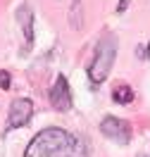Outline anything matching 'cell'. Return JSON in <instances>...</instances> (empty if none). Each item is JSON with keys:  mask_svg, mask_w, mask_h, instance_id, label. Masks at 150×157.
<instances>
[{"mask_svg": "<svg viewBox=\"0 0 150 157\" xmlns=\"http://www.w3.org/2000/svg\"><path fill=\"white\" fill-rule=\"evenodd\" d=\"M69 24H71V29H79V26H81V2H74V5H71Z\"/></svg>", "mask_w": 150, "mask_h": 157, "instance_id": "ba28073f", "label": "cell"}, {"mask_svg": "<svg viewBox=\"0 0 150 157\" xmlns=\"http://www.w3.org/2000/svg\"><path fill=\"white\" fill-rule=\"evenodd\" d=\"M33 114V102L29 98H17L10 105V114H7V128H19Z\"/></svg>", "mask_w": 150, "mask_h": 157, "instance_id": "277c9868", "label": "cell"}, {"mask_svg": "<svg viewBox=\"0 0 150 157\" xmlns=\"http://www.w3.org/2000/svg\"><path fill=\"white\" fill-rule=\"evenodd\" d=\"M114 57H117V36L114 33H105L98 40L93 59L88 64V78L93 83H102L107 78L112 64H114Z\"/></svg>", "mask_w": 150, "mask_h": 157, "instance_id": "7a4b0ae2", "label": "cell"}, {"mask_svg": "<svg viewBox=\"0 0 150 157\" xmlns=\"http://www.w3.org/2000/svg\"><path fill=\"white\" fill-rule=\"evenodd\" d=\"M145 57L150 59V43H148V50H145Z\"/></svg>", "mask_w": 150, "mask_h": 157, "instance_id": "30bf717a", "label": "cell"}, {"mask_svg": "<svg viewBox=\"0 0 150 157\" xmlns=\"http://www.w3.org/2000/svg\"><path fill=\"white\" fill-rule=\"evenodd\" d=\"M136 157H148V155H136Z\"/></svg>", "mask_w": 150, "mask_h": 157, "instance_id": "8fae6325", "label": "cell"}, {"mask_svg": "<svg viewBox=\"0 0 150 157\" xmlns=\"http://www.w3.org/2000/svg\"><path fill=\"white\" fill-rule=\"evenodd\" d=\"M112 100H114V102H121V105H129L131 100H133V90H131V86H126V83L117 86L114 93H112Z\"/></svg>", "mask_w": 150, "mask_h": 157, "instance_id": "52a82bcc", "label": "cell"}, {"mask_svg": "<svg viewBox=\"0 0 150 157\" xmlns=\"http://www.w3.org/2000/svg\"><path fill=\"white\" fill-rule=\"evenodd\" d=\"M100 131L102 136L110 138V140H117V143H129L131 140V124L124 121V119H117V117H105L100 121Z\"/></svg>", "mask_w": 150, "mask_h": 157, "instance_id": "3957f363", "label": "cell"}, {"mask_svg": "<svg viewBox=\"0 0 150 157\" xmlns=\"http://www.w3.org/2000/svg\"><path fill=\"white\" fill-rule=\"evenodd\" d=\"M24 157H76L74 136L57 126L43 128L38 136L31 138Z\"/></svg>", "mask_w": 150, "mask_h": 157, "instance_id": "6da1fadb", "label": "cell"}, {"mask_svg": "<svg viewBox=\"0 0 150 157\" xmlns=\"http://www.w3.org/2000/svg\"><path fill=\"white\" fill-rule=\"evenodd\" d=\"M19 24H21V33H24V50L21 52H29L33 45V12L29 5L19 7Z\"/></svg>", "mask_w": 150, "mask_h": 157, "instance_id": "8992f818", "label": "cell"}, {"mask_svg": "<svg viewBox=\"0 0 150 157\" xmlns=\"http://www.w3.org/2000/svg\"><path fill=\"white\" fill-rule=\"evenodd\" d=\"M50 105L57 109V112H69L71 109V93H69V86H67V78L57 76L52 88H50Z\"/></svg>", "mask_w": 150, "mask_h": 157, "instance_id": "5b68a950", "label": "cell"}, {"mask_svg": "<svg viewBox=\"0 0 150 157\" xmlns=\"http://www.w3.org/2000/svg\"><path fill=\"white\" fill-rule=\"evenodd\" d=\"M10 83H12V78H10V71H2L0 69V88H10Z\"/></svg>", "mask_w": 150, "mask_h": 157, "instance_id": "9c48e42d", "label": "cell"}]
</instances>
